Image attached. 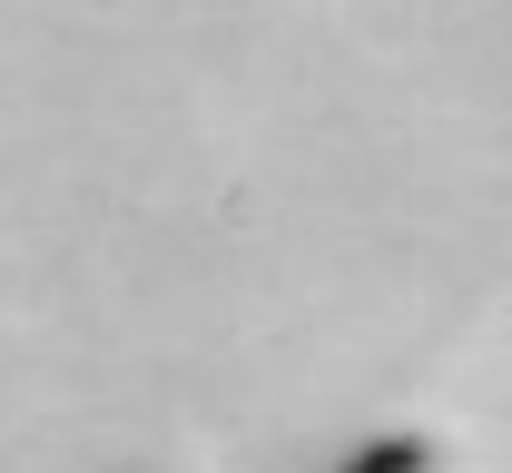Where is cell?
<instances>
[{"instance_id": "obj_1", "label": "cell", "mask_w": 512, "mask_h": 473, "mask_svg": "<svg viewBox=\"0 0 512 473\" xmlns=\"http://www.w3.org/2000/svg\"><path fill=\"white\" fill-rule=\"evenodd\" d=\"M335 473H493V464L444 424H394V434H365Z\"/></svg>"}, {"instance_id": "obj_2", "label": "cell", "mask_w": 512, "mask_h": 473, "mask_svg": "<svg viewBox=\"0 0 512 473\" xmlns=\"http://www.w3.org/2000/svg\"><path fill=\"white\" fill-rule=\"evenodd\" d=\"M128 473H217V454H197V444H178V454H148V464H128Z\"/></svg>"}]
</instances>
